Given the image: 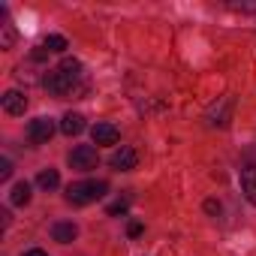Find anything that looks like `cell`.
<instances>
[{
	"mask_svg": "<svg viewBox=\"0 0 256 256\" xmlns=\"http://www.w3.org/2000/svg\"><path fill=\"white\" fill-rule=\"evenodd\" d=\"M36 184H40L42 190H54V187L60 184V175H58V169H42V172L36 175Z\"/></svg>",
	"mask_w": 256,
	"mask_h": 256,
	"instance_id": "cell-12",
	"label": "cell"
},
{
	"mask_svg": "<svg viewBox=\"0 0 256 256\" xmlns=\"http://www.w3.org/2000/svg\"><path fill=\"white\" fill-rule=\"evenodd\" d=\"M118 126L114 124H96L94 130H90V139H94V145H114L118 142Z\"/></svg>",
	"mask_w": 256,
	"mask_h": 256,
	"instance_id": "cell-6",
	"label": "cell"
},
{
	"mask_svg": "<svg viewBox=\"0 0 256 256\" xmlns=\"http://www.w3.org/2000/svg\"><path fill=\"white\" fill-rule=\"evenodd\" d=\"M52 136H54V120L52 118H36V120L28 124V139L34 145H46Z\"/></svg>",
	"mask_w": 256,
	"mask_h": 256,
	"instance_id": "cell-4",
	"label": "cell"
},
{
	"mask_svg": "<svg viewBox=\"0 0 256 256\" xmlns=\"http://www.w3.org/2000/svg\"><path fill=\"white\" fill-rule=\"evenodd\" d=\"M84 130V118L78 114V112H66L64 118H60V133L64 136H78Z\"/></svg>",
	"mask_w": 256,
	"mask_h": 256,
	"instance_id": "cell-9",
	"label": "cell"
},
{
	"mask_svg": "<svg viewBox=\"0 0 256 256\" xmlns=\"http://www.w3.org/2000/svg\"><path fill=\"white\" fill-rule=\"evenodd\" d=\"M96 163H100V157H96L94 145H78L70 151V166L78 172H90V169H96Z\"/></svg>",
	"mask_w": 256,
	"mask_h": 256,
	"instance_id": "cell-3",
	"label": "cell"
},
{
	"mask_svg": "<svg viewBox=\"0 0 256 256\" xmlns=\"http://www.w3.org/2000/svg\"><path fill=\"white\" fill-rule=\"evenodd\" d=\"M28 108V96L22 90H6L4 94V112L6 114H24Z\"/></svg>",
	"mask_w": 256,
	"mask_h": 256,
	"instance_id": "cell-7",
	"label": "cell"
},
{
	"mask_svg": "<svg viewBox=\"0 0 256 256\" xmlns=\"http://www.w3.org/2000/svg\"><path fill=\"white\" fill-rule=\"evenodd\" d=\"M78 82H82V60L76 58H64L60 66L48 70L42 76V84L54 94V96H70L78 90Z\"/></svg>",
	"mask_w": 256,
	"mask_h": 256,
	"instance_id": "cell-1",
	"label": "cell"
},
{
	"mask_svg": "<svg viewBox=\"0 0 256 256\" xmlns=\"http://www.w3.org/2000/svg\"><path fill=\"white\" fill-rule=\"evenodd\" d=\"M70 42H66V36H60V34H52V36H46L42 40V48L46 52H64Z\"/></svg>",
	"mask_w": 256,
	"mask_h": 256,
	"instance_id": "cell-13",
	"label": "cell"
},
{
	"mask_svg": "<svg viewBox=\"0 0 256 256\" xmlns=\"http://www.w3.org/2000/svg\"><path fill=\"white\" fill-rule=\"evenodd\" d=\"M16 46V28L6 22V24H0V48H12Z\"/></svg>",
	"mask_w": 256,
	"mask_h": 256,
	"instance_id": "cell-14",
	"label": "cell"
},
{
	"mask_svg": "<svg viewBox=\"0 0 256 256\" xmlns=\"http://www.w3.org/2000/svg\"><path fill=\"white\" fill-rule=\"evenodd\" d=\"M108 163H112V169H118V172H130V169H136L139 154H136L133 148H118V151L108 157Z\"/></svg>",
	"mask_w": 256,
	"mask_h": 256,
	"instance_id": "cell-5",
	"label": "cell"
},
{
	"mask_svg": "<svg viewBox=\"0 0 256 256\" xmlns=\"http://www.w3.org/2000/svg\"><path fill=\"white\" fill-rule=\"evenodd\" d=\"M139 232H142V223H139V220H133L130 226H126V235H130V238H136Z\"/></svg>",
	"mask_w": 256,
	"mask_h": 256,
	"instance_id": "cell-18",
	"label": "cell"
},
{
	"mask_svg": "<svg viewBox=\"0 0 256 256\" xmlns=\"http://www.w3.org/2000/svg\"><path fill=\"white\" fill-rule=\"evenodd\" d=\"M106 193H108L106 181H76L66 187V202L70 205H90V202L102 199Z\"/></svg>",
	"mask_w": 256,
	"mask_h": 256,
	"instance_id": "cell-2",
	"label": "cell"
},
{
	"mask_svg": "<svg viewBox=\"0 0 256 256\" xmlns=\"http://www.w3.org/2000/svg\"><path fill=\"white\" fill-rule=\"evenodd\" d=\"M24 256H48V253H46V250H40V247H36V250H28V253H24Z\"/></svg>",
	"mask_w": 256,
	"mask_h": 256,
	"instance_id": "cell-20",
	"label": "cell"
},
{
	"mask_svg": "<svg viewBox=\"0 0 256 256\" xmlns=\"http://www.w3.org/2000/svg\"><path fill=\"white\" fill-rule=\"evenodd\" d=\"M10 202L12 205H28L30 202V184L28 181H18V184H12V190H10Z\"/></svg>",
	"mask_w": 256,
	"mask_h": 256,
	"instance_id": "cell-11",
	"label": "cell"
},
{
	"mask_svg": "<svg viewBox=\"0 0 256 256\" xmlns=\"http://www.w3.org/2000/svg\"><path fill=\"white\" fill-rule=\"evenodd\" d=\"M10 178H12V163L0 160V181H10Z\"/></svg>",
	"mask_w": 256,
	"mask_h": 256,
	"instance_id": "cell-17",
	"label": "cell"
},
{
	"mask_svg": "<svg viewBox=\"0 0 256 256\" xmlns=\"http://www.w3.org/2000/svg\"><path fill=\"white\" fill-rule=\"evenodd\" d=\"M76 235H78V226H76V223H70V220H58V223H52V238H54V241L70 244V241H76Z\"/></svg>",
	"mask_w": 256,
	"mask_h": 256,
	"instance_id": "cell-8",
	"label": "cell"
},
{
	"mask_svg": "<svg viewBox=\"0 0 256 256\" xmlns=\"http://www.w3.org/2000/svg\"><path fill=\"white\" fill-rule=\"evenodd\" d=\"M205 208H208L211 214H220V202H205Z\"/></svg>",
	"mask_w": 256,
	"mask_h": 256,
	"instance_id": "cell-19",
	"label": "cell"
},
{
	"mask_svg": "<svg viewBox=\"0 0 256 256\" xmlns=\"http://www.w3.org/2000/svg\"><path fill=\"white\" fill-rule=\"evenodd\" d=\"M229 10H235V12H256V4H244V0H232V4H229Z\"/></svg>",
	"mask_w": 256,
	"mask_h": 256,
	"instance_id": "cell-16",
	"label": "cell"
},
{
	"mask_svg": "<svg viewBox=\"0 0 256 256\" xmlns=\"http://www.w3.org/2000/svg\"><path fill=\"white\" fill-rule=\"evenodd\" d=\"M241 190H244V196L256 205V166L241 169Z\"/></svg>",
	"mask_w": 256,
	"mask_h": 256,
	"instance_id": "cell-10",
	"label": "cell"
},
{
	"mask_svg": "<svg viewBox=\"0 0 256 256\" xmlns=\"http://www.w3.org/2000/svg\"><path fill=\"white\" fill-rule=\"evenodd\" d=\"M126 208H130V196H124V199H118V202H112V205H108V214L114 217V214H124Z\"/></svg>",
	"mask_w": 256,
	"mask_h": 256,
	"instance_id": "cell-15",
	"label": "cell"
}]
</instances>
